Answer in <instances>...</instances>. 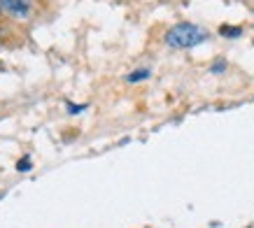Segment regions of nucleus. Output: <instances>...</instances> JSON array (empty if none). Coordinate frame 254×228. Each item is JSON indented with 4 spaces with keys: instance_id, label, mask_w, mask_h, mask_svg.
<instances>
[{
    "instance_id": "obj_5",
    "label": "nucleus",
    "mask_w": 254,
    "mask_h": 228,
    "mask_svg": "<svg viewBox=\"0 0 254 228\" xmlns=\"http://www.w3.org/2000/svg\"><path fill=\"white\" fill-rule=\"evenodd\" d=\"M16 168H19V170H28V168H31V161H23V163L19 161V166Z\"/></svg>"
},
{
    "instance_id": "obj_3",
    "label": "nucleus",
    "mask_w": 254,
    "mask_h": 228,
    "mask_svg": "<svg viewBox=\"0 0 254 228\" xmlns=\"http://www.w3.org/2000/svg\"><path fill=\"white\" fill-rule=\"evenodd\" d=\"M145 77H149V72H147V70H140V72H133L131 77H128V82H138V79H145Z\"/></svg>"
},
{
    "instance_id": "obj_4",
    "label": "nucleus",
    "mask_w": 254,
    "mask_h": 228,
    "mask_svg": "<svg viewBox=\"0 0 254 228\" xmlns=\"http://www.w3.org/2000/svg\"><path fill=\"white\" fill-rule=\"evenodd\" d=\"M222 35H229V38H238L240 28H222Z\"/></svg>"
},
{
    "instance_id": "obj_1",
    "label": "nucleus",
    "mask_w": 254,
    "mask_h": 228,
    "mask_svg": "<svg viewBox=\"0 0 254 228\" xmlns=\"http://www.w3.org/2000/svg\"><path fill=\"white\" fill-rule=\"evenodd\" d=\"M203 40H208V31L196 23H177L166 33V45L173 49H189L200 45Z\"/></svg>"
},
{
    "instance_id": "obj_2",
    "label": "nucleus",
    "mask_w": 254,
    "mask_h": 228,
    "mask_svg": "<svg viewBox=\"0 0 254 228\" xmlns=\"http://www.w3.org/2000/svg\"><path fill=\"white\" fill-rule=\"evenodd\" d=\"M0 9L12 19H19V21H26L31 16V2L28 0H0Z\"/></svg>"
}]
</instances>
